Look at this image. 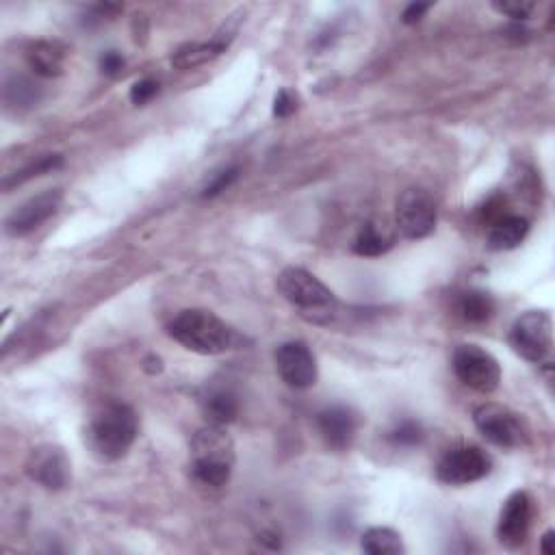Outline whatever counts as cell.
<instances>
[{
  "label": "cell",
  "mask_w": 555,
  "mask_h": 555,
  "mask_svg": "<svg viewBox=\"0 0 555 555\" xmlns=\"http://www.w3.org/2000/svg\"><path fill=\"white\" fill-rule=\"evenodd\" d=\"M139 432L137 415L131 406L111 402L96 410L85 428V443L102 462H115L131 451Z\"/></svg>",
  "instance_id": "6da1fadb"
},
{
  "label": "cell",
  "mask_w": 555,
  "mask_h": 555,
  "mask_svg": "<svg viewBox=\"0 0 555 555\" xmlns=\"http://www.w3.org/2000/svg\"><path fill=\"white\" fill-rule=\"evenodd\" d=\"M167 334L185 350L200 356H219L239 345V334L224 319L204 308L180 311L167 324Z\"/></svg>",
  "instance_id": "7a4b0ae2"
},
{
  "label": "cell",
  "mask_w": 555,
  "mask_h": 555,
  "mask_svg": "<svg viewBox=\"0 0 555 555\" xmlns=\"http://www.w3.org/2000/svg\"><path fill=\"white\" fill-rule=\"evenodd\" d=\"M235 441L224 425H204L191 441V477L204 488H224L235 469Z\"/></svg>",
  "instance_id": "3957f363"
},
{
  "label": "cell",
  "mask_w": 555,
  "mask_h": 555,
  "mask_svg": "<svg viewBox=\"0 0 555 555\" xmlns=\"http://www.w3.org/2000/svg\"><path fill=\"white\" fill-rule=\"evenodd\" d=\"M278 291L300 315L313 324H328L337 313V298L311 271L287 267L278 276Z\"/></svg>",
  "instance_id": "277c9868"
},
{
  "label": "cell",
  "mask_w": 555,
  "mask_h": 555,
  "mask_svg": "<svg viewBox=\"0 0 555 555\" xmlns=\"http://www.w3.org/2000/svg\"><path fill=\"white\" fill-rule=\"evenodd\" d=\"M508 343L532 365L547 363L553 352V319L547 311H527L514 321Z\"/></svg>",
  "instance_id": "5b68a950"
},
{
  "label": "cell",
  "mask_w": 555,
  "mask_h": 555,
  "mask_svg": "<svg viewBox=\"0 0 555 555\" xmlns=\"http://www.w3.org/2000/svg\"><path fill=\"white\" fill-rule=\"evenodd\" d=\"M451 367H454L458 380L464 386H469V389L475 393L490 395L499 389V382H501L499 360L480 345L475 343L458 345Z\"/></svg>",
  "instance_id": "8992f818"
},
{
  "label": "cell",
  "mask_w": 555,
  "mask_h": 555,
  "mask_svg": "<svg viewBox=\"0 0 555 555\" xmlns=\"http://www.w3.org/2000/svg\"><path fill=\"white\" fill-rule=\"evenodd\" d=\"M473 423L480 434L497 447L519 449L527 441V430L514 410L501 404H482L473 412Z\"/></svg>",
  "instance_id": "52a82bcc"
},
{
  "label": "cell",
  "mask_w": 555,
  "mask_h": 555,
  "mask_svg": "<svg viewBox=\"0 0 555 555\" xmlns=\"http://www.w3.org/2000/svg\"><path fill=\"white\" fill-rule=\"evenodd\" d=\"M493 469V460L484 449L467 445L447 451L436 467L438 482L447 486H467L480 482Z\"/></svg>",
  "instance_id": "ba28073f"
},
{
  "label": "cell",
  "mask_w": 555,
  "mask_h": 555,
  "mask_svg": "<svg viewBox=\"0 0 555 555\" xmlns=\"http://www.w3.org/2000/svg\"><path fill=\"white\" fill-rule=\"evenodd\" d=\"M395 222L406 239H425L436 228V204L428 191L408 189L397 200Z\"/></svg>",
  "instance_id": "9c48e42d"
},
{
  "label": "cell",
  "mask_w": 555,
  "mask_h": 555,
  "mask_svg": "<svg viewBox=\"0 0 555 555\" xmlns=\"http://www.w3.org/2000/svg\"><path fill=\"white\" fill-rule=\"evenodd\" d=\"M278 376L295 391L311 389L317 382V360L304 341H287L276 350Z\"/></svg>",
  "instance_id": "30bf717a"
},
{
  "label": "cell",
  "mask_w": 555,
  "mask_h": 555,
  "mask_svg": "<svg viewBox=\"0 0 555 555\" xmlns=\"http://www.w3.org/2000/svg\"><path fill=\"white\" fill-rule=\"evenodd\" d=\"M532 497L525 490H514L506 499L497 523V540L503 549L516 551L525 545L529 525H532Z\"/></svg>",
  "instance_id": "8fae6325"
},
{
  "label": "cell",
  "mask_w": 555,
  "mask_h": 555,
  "mask_svg": "<svg viewBox=\"0 0 555 555\" xmlns=\"http://www.w3.org/2000/svg\"><path fill=\"white\" fill-rule=\"evenodd\" d=\"M63 202V193L59 189H48L37 193V196L29 198L24 204H20L16 211L5 219V232L9 237H27L33 230L46 224L50 217L57 215Z\"/></svg>",
  "instance_id": "7c38bea8"
},
{
  "label": "cell",
  "mask_w": 555,
  "mask_h": 555,
  "mask_svg": "<svg viewBox=\"0 0 555 555\" xmlns=\"http://www.w3.org/2000/svg\"><path fill=\"white\" fill-rule=\"evenodd\" d=\"M27 473L40 486L61 490L70 484V460L57 445L35 447L27 460Z\"/></svg>",
  "instance_id": "4fadbf2b"
},
{
  "label": "cell",
  "mask_w": 555,
  "mask_h": 555,
  "mask_svg": "<svg viewBox=\"0 0 555 555\" xmlns=\"http://www.w3.org/2000/svg\"><path fill=\"white\" fill-rule=\"evenodd\" d=\"M360 419L350 406L334 404L324 408L317 415V430L324 438V443L334 451H347L358 434Z\"/></svg>",
  "instance_id": "5bb4252c"
},
{
  "label": "cell",
  "mask_w": 555,
  "mask_h": 555,
  "mask_svg": "<svg viewBox=\"0 0 555 555\" xmlns=\"http://www.w3.org/2000/svg\"><path fill=\"white\" fill-rule=\"evenodd\" d=\"M237 29H228L224 27V31H219L211 42H191L180 46L176 53L172 55V63L174 68L178 70H193V68H200L204 63L213 61L215 57H219L222 53H226V48L230 46L232 37H235Z\"/></svg>",
  "instance_id": "9a60e30c"
},
{
  "label": "cell",
  "mask_w": 555,
  "mask_h": 555,
  "mask_svg": "<svg viewBox=\"0 0 555 555\" xmlns=\"http://www.w3.org/2000/svg\"><path fill=\"white\" fill-rule=\"evenodd\" d=\"M204 419L213 425L232 423L239 415V399L228 386H206L200 397Z\"/></svg>",
  "instance_id": "2e32d148"
},
{
  "label": "cell",
  "mask_w": 555,
  "mask_h": 555,
  "mask_svg": "<svg viewBox=\"0 0 555 555\" xmlns=\"http://www.w3.org/2000/svg\"><path fill=\"white\" fill-rule=\"evenodd\" d=\"M529 232V222L523 215H501L490 224L488 248L490 250H514L525 241Z\"/></svg>",
  "instance_id": "e0dca14e"
},
{
  "label": "cell",
  "mask_w": 555,
  "mask_h": 555,
  "mask_svg": "<svg viewBox=\"0 0 555 555\" xmlns=\"http://www.w3.org/2000/svg\"><path fill=\"white\" fill-rule=\"evenodd\" d=\"M66 55L68 50L59 42H33L29 53H27V61L29 68L37 74L44 76V79H53V76L63 74V66H66Z\"/></svg>",
  "instance_id": "ac0fdd59"
},
{
  "label": "cell",
  "mask_w": 555,
  "mask_h": 555,
  "mask_svg": "<svg viewBox=\"0 0 555 555\" xmlns=\"http://www.w3.org/2000/svg\"><path fill=\"white\" fill-rule=\"evenodd\" d=\"M360 549L369 555H399L406 553L404 540L391 527H371L360 538Z\"/></svg>",
  "instance_id": "d6986e66"
},
{
  "label": "cell",
  "mask_w": 555,
  "mask_h": 555,
  "mask_svg": "<svg viewBox=\"0 0 555 555\" xmlns=\"http://www.w3.org/2000/svg\"><path fill=\"white\" fill-rule=\"evenodd\" d=\"M458 313L464 321H469V324H486L495 313V302L488 293L469 291L460 298Z\"/></svg>",
  "instance_id": "ffe728a7"
},
{
  "label": "cell",
  "mask_w": 555,
  "mask_h": 555,
  "mask_svg": "<svg viewBox=\"0 0 555 555\" xmlns=\"http://www.w3.org/2000/svg\"><path fill=\"white\" fill-rule=\"evenodd\" d=\"M391 245H393V239L386 235L384 230H380L376 224H365L363 228H360L358 237L354 241V252L358 256L373 258V256H382L389 252Z\"/></svg>",
  "instance_id": "44dd1931"
},
{
  "label": "cell",
  "mask_w": 555,
  "mask_h": 555,
  "mask_svg": "<svg viewBox=\"0 0 555 555\" xmlns=\"http://www.w3.org/2000/svg\"><path fill=\"white\" fill-rule=\"evenodd\" d=\"M63 159L59 157V154H46V157L42 159H37L35 163L27 165L24 170L16 172L11 178L5 180V189H11V187H16V185H22V183H27L29 178H35V176H42V174H48V172H55L57 167H61Z\"/></svg>",
  "instance_id": "7402d4cb"
},
{
  "label": "cell",
  "mask_w": 555,
  "mask_h": 555,
  "mask_svg": "<svg viewBox=\"0 0 555 555\" xmlns=\"http://www.w3.org/2000/svg\"><path fill=\"white\" fill-rule=\"evenodd\" d=\"M37 92H40L37 85L24 76H16L14 81L7 83V100L11 105H35Z\"/></svg>",
  "instance_id": "603a6c76"
},
{
  "label": "cell",
  "mask_w": 555,
  "mask_h": 555,
  "mask_svg": "<svg viewBox=\"0 0 555 555\" xmlns=\"http://www.w3.org/2000/svg\"><path fill=\"white\" fill-rule=\"evenodd\" d=\"M239 178V167H224V170H219L211 176L209 183L204 185L202 189V196L204 198H215L219 193L226 191L235 180Z\"/></svg>",
  "instance_id": "cb8c5ba5"
},
{
  "label": "cell",
  "mask_w": 555,
  "mask_h": 555,
  "mask_svg": "<svg viewBox=\"0 0 555 555\" xmlns=\"http://www.w3.org/2000/svg\"><path fill=\"white\" fill-rule=\"evenodd\" d=\"M421 428H419V423L415 421H402V423H397L395 428L391 430L389 438H391V443L397 445V447H412V445H417L421 441Z\"/></svg>",
  "instance_id": "d4e9b609"
},
{
  "label": "cell",
  "mask_w": 555,
  "mask_h": 555,
  "mask_svg": "<svg viewBox=\"0 0 555 555\" xmlns=\"http://www.w3.org/2000/svg\"><path fill=\"white\" fill-rule=\"evenodd\" d=\"M493 9L499 11L501 16L521 22V20H527L529 16H532V11L536 9V5L525 3V0H516V3H493Z\"/></svg>",
  "instance_id": "484cf974"
},
{
  "label": "cell",
  "mask_w": 555,
  "mask_h": 555,
  "mask_svg": "<svg viewBox=\"0 0 555 555\" xmlns=\"http://www.w3.org/2000/svg\"><path fill=\"white\" fill-rule=\"evenodd\" d=\"M159 94V83L154 79H141L131 87V102L137 107H144Z\"/></svg>",
  "instance_id": "4316f807"
},
{
  "label": "cell",
  "mask_w": 555,
  "mask_h": 555,
  "mask_svg": "<svg viewBox=\"0 0 555 555\" xmlns=\"http://www.w3.org/2000/svg\"><path fill=\"white\" fill-rule=\"evenodd\" d=\"M298 107V100L289 92V89H280L274 98V115L276 118H289V115Z\"/></svg>",
  "instance_id": "83f0119b"
},
{
  "label": "cell",
  "mask_w": 555,
  "mask_h": 555,
  "mask_svg": "<svg viewBox=\"0 0 555 555\" xmlns=\"http://www.w3.org/2000/svg\"><path fill=\"white\" fill-rule=\"evenodd\" d=\"M124 63L126 61L118 53V50H109V53L100 57V70H102V74H107V76H118L124 70Z\"/></svg>",
  "instance_id": "f1b7e54d"
},
{
  "label": "cell",
  "mask_w": 555,
  "mask_h": 555,
  "mask_svg": "<svg viewBox=\"0 0 555 555\" xmlns=\"http://www.w3.org/2000/svg\"><path fill=\"white\" fill-rule=\"evenodd\" d=\"M430 11V5H423V3H412V5H408L406 7V11H404V16H402V20L406 22V24H415V22H419L425 14H428Z\"/></svg>",
  "instance_id": "f546056e"
},
{
  "label": "cell",
  "mask_w": 555,
  "mask_h": 555,
  "mask_svg": "<svg viewBox=\"0 0 555 555\" xmlns=\"http://www.w3.org/2000/svg\"><path fill=\"white\" fill-rule=\"evenodd\" d=\"M553 540H555V532H553V529H549V532H545V536L540 538V551L545 555H553L555 553Z\"/></svg>",
  "instance_id": "4dcf8cb0"
}]
</instances>
